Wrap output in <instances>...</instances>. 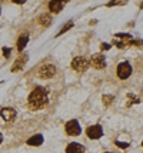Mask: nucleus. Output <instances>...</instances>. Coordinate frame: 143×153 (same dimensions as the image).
I'll return each instance as SVG.
<instances>
[{
  "label": "nucleus",
  "instance_id": "f257e3e1",
  "mask_svg": "<svg viewBox=\"0 0 143 153\" xmlns=\"http://www.w3.org/2000/svg\"><path fill=\"white\" fill-rule=\"evenodd\" d=\"M49 103V92L46 87H34L27 97V106L32 110L43 109Z\"/></svg>",
  "mask_w": 143,
  "mask_h": 153
},
{
  "label": "nucleus",
  "instance_id": "f03ea898",
  "mask_svg": "<svg viewBox=\"0 0 143 153\" xmlns=\"http://www.w3.org/2000/svg\"><path fill=\"white\" fill-rule=\"evenodd\" d=\"M70 66H72V69H73L75 72H77V73H83V72H86L87 67L90 66V60L86 59L84 56H76L75 59L72 60Z\"/></svg>",
  "mask_w": 143,
  "mask_h": 153
},
{
  "label": "nucleus",
  "instance_id": "7ed1b4c3",
  "mask_svg": "<svg viewBox=\"0 0 143 153\" xmlns=\"http://www.w3.org/2000/svg\"><path fill=\"white\" fill-rule=\"evenodd\" d=\"M64 132H66L67 136H75L76 137V136H79V134L82 133V127H80V125H79L77 120L72 119L64 125Z\"/></svg>",
  "mask_w": 143,
  "mask_h": 153
},
{
  "label": "nucleus",
  "instance_id": "20e7f679",
  "mask_svg": "<svg viewBox=\"0 0 143 153\" xmlns=\"http://www.w3.org/2000/svg\"><path fill=\"white\" fill-rule=\"evenodd\" d=\"M116 74L120 80H126L132 74V66H130L129 62H122L117 65V69H116Z\"/></svg>",
  "mask_w": 143,
  "mask_h": 153
},
{
  "label": "nucleus",
  "instance_id": "39448f33",
  "mask_svg": "<svg viewBox=\"0 0 143 153\" xmlns=\"http://www.w3.org/2000/svg\"><path fill=\"white\" fill-rule=\"evenodd\" d=\"M56 74V66L55 65H43V66L39 69V77L40 79H52Z\"/></svg>",
  "mask_w": 143,
  "mask_h": 153
},
{
  "label": "nucleus",
  "instance_id": "423d86ee",
  "mask_svg": "<svg viewBox=\"0 0 143 153\" xmlns=\"http://www.w3.org/2000/svg\"><path fill=\"white\" fill-rule=\"evenodd\" d=\"M86 136H87L89 139L92 140H97L100 139L103 136V129L100 125H93V126H89L86 129Z\"/></svg>",
  "mask_w": 143,
  "mask_h": 153
},
{
  "label": "nucleus",
  "instance_id": "0eeeda50",
  "mask_svg": "<svg viewBox=\"0 0 143 153\" xmlns=\"http://www.w3.org/2000/svg\"><path fill=\"white\" fill-rule=\"evenodd\" d=\"M90 66L97 69V70H102V69L106 67V57H104L102 53L93 54L92 59H90Z\"/></svg>",
  "mask_w": 143,
  "mask_h": 153
},
{
  "label": "nucleus",
  "instance_id": "6e6552de",
  "mask_svg": "<svg viewBox=\"0 0 143 153\" xmlns=\"http://www.w3.org/2000/svg\"><path fill=\"white\" fill-rule=\"evenodd\" d=\"M0 114H1V117L6 120V122H13L16 119V110H14L13 107H3Z\"/></svg>",
  "mask_w": 143,
  "mask_h": 153
},
{
  "label": "nucleus",
  "instance_id": "1a4fd4ad",
  "mask_svg": "<svg viewBox=\"0 0 143 153\" xmlns=\"http://www.w3.org/2000/svg\"><path fill=\"white\" fill-rule=\"evenodd\" d=\"M84 152H86L84 146L82 143H77V142H72L66 147V153H84Z\"/></svg>",
  "mask_w": 143,
  "mask_h": 153
},
{
  "label": "nucleus",
  "instance_id": "9d476101",
  "mask_svg": "<svg viewBox=\"0 0 143 153\" xmlns=\"http://www.w3.org/2000/svg\"><path fill=\"white\" fill-rule=\"evenodd\" d=\"M27 59H29L27 54H21L19 59H16V62L13 63V67H12V72H19V70H21L23 66L26 65Z\"/></svg>",
  "mask_w": 143,
  "mask_h": 153
},
{
  "label": "nucleus",
  "instance_id": "9b49d317",
  "mask_svg": "<svg viewBox=\"0 0 143 153\" xmlns=\"http://www.w3.org/2000/svg\"><path fill=\"white\" fill-rule=\"evenodd\" d=\"M27 43H29V34L23 33L20 37L17 39V50H19V52H23Z\"/></svg>",
  "mask_w": 143,
  "mask_h": 153
},
{
  "label": "nucleus",
  "instance_id": "f8f14e48",
  "mask_svg": "<svg viewBox=\"0 0 143 153\" xmlns=\"http://www.w3.org/2000/svg\"><path fill=\"white\" fill-rule=\"evenodd\" d=\"M37 22H39V25H41L43 27H49L50 25H52V16H50L49 13H43V14L39 16Z\"/></svg>",
  "mask_w": 143,
  "mask_h": 153
},
{
  "label": "nucleus",
  "instance_id": "ddd939ff",
  "mask_svg": "<svg viewBox=\"0 0 143 153\" xmlns=\"http://www.w3.org/2000/svg\"><path fill=\"white\" fill-rule=\"evenodd\" d=\"M41 143H43V136L41 134H33L30 139L27 140V145L29 146H34V147H37V146H40Z\"/></svg>",
  "mask_w": 143,
  "mask_h": 153
},
{
  "label": "nucleus",
  "instance_id": "4468645a",
  "mask_svg": "<svg viewBox=\"0 0 143 153\" xmlns=\"http://www.w3.org/2000/svg\"><path fill=\"white\" fill-rule=\"evenodd\" d=\"M63 6H64V3H61V1H50L49 3V10L52 13H59L63 9Z\"/></svg>",
  "mask_w": 143,
  "mask_h": 153
},
{
  "label": "nucleus",
  "instance_id": "2eb2a0df",
  "mask_svg": "<svg viewBox=\"0 0 143 153\" xmlns=\"http://www.w3.org/2000/svg\"><path fill=\"white\" fill-rule=\"evenodd\" d=\"M75 26V23H73V20H69L67 23H66V25H64V26L61 27L60 29V32H59V33H57V36H60V34H63V33H66V32H67V30H70V29H72V27Z\"/></svg>",
  "mask_w": 143,
  "mask_h": 153
},
{
  "label": "nucleus",
  "instance_id": "dca6fc26",
  "mask_svg": "<svg viewBox=\"0 0 143 153\" xmlns=\"http://www.w3.org/2000/svg\"><path fill=\"white\" fill-rule=\"evenodd\" d=\"M102 99H103V105H104V106H110V105L113 103V99H115V97H113L112 94H104Z\"/></svg>",
  "mask_w": 143,
  "mask_h": 153
},
{
  "label": "nucleus",
  "instance_id": "f3484780",
  "mask_svg": "<svg viewBox=\"0 0 143 153\" xmlns=\"http://www.w3.org/2000/svg\"><path fill=\"white\" fill-rule=\"evenodd\" d=\"M115 145H116L117 147H119V149H122V150H126V149H127V147L130 146L129 143H124V142H119V140L116 142Z\"/></svg>",
  "mask_w": 143,
  "mask_h": 153
},
{
  "label": "nucleus",
  "instance_id": "a211bd4d",
  "mask_svg": "<svg viewBox=\"0 0 143 153\" xmlns=\"http://www.w3.org/2000/svg\"><path fill=\"white\" fill-rule=\"evenodd\" d=\"M10 52H12V49H10V47H3V56H4L6 59L10 56Z\"/></svg>",
  "mask_w": 143,
  "mask_h": 153
},
{
  "label": "nucleus",
  "instance_id": "6ab92c4d",
  "mask_svg": "<svg viewBox=\"0 0 143 153\" xmlns=\"http://www.w3.org/2000/svg\"><path fill=\"white\" fill-rule=\"evenodd\" d=\"M116 37H122V39H130L132 40V36H130V34H126V33H117L116 34Z\"/></svg>",
  "mask_w": 143,
  "mask_h": 153
},
{
  "label": "nucleus",
  "instance_id": "aec40b11",
  "mask_svg": "<svg viewBox=\"0 0 143 153\" xmlns=\"http://www.w3.org/2000/svg\"><path fill=\"white\" fill-rule=\"evenodd\" d=\"M110 45H107V43H102V45H100V49H102V52H104V50H109L110 49Z\"/></svg>",
  "mask_w": 143,
  "mask_h": 153
},
{
  "label": "nucleus",
  "instance_id": "412c9836",
  "mask_svg": "<svg viewBox=\"0 0 143 153\" xmlns=\"http://www.w3.org/2000/svg\"><path fill=\"white\" fill-rule=\"evenodd\" d=\"M116 43V46L117 47H120V49H123V47H124V45H123V42H115Z\"/></svg>",
  "mask_w": 143,
  "mask_h": 153
},
{
  "label": "nucleus",
  "instance_id": "4be33fe9",
  "mask_svg": "<svg viewBox=\"0 0 143 153\" xmlns=\"http://www.w3.org/2000/svg\"><path fill=\"white\" fill-rule=\"evenodd\" d=\"M3 142V136H1V133H0V143Z\"/></svg>",
  "mask_w": 143,
  "mask_h": 153
},
{
  "label": "nucleus",
  "instance_id": "5701e85b",
  "mask_svg": "<svg viewBox=\"0 0 143 153\" xmlns=\"http://www.w3.org/2000/svg\"><path fill=\"white\" fill-rule=\"evenodd\" d=\"M104 153H112V152H104Z\"/></svg>",
  "mask_w": 143,
  "mask_h": 153
},
{
  "label": "nucleus",
  "instance_id": "b1692460",
  "mask_svg": "<svg viewBox=\"0 0 143 153\" xmlns=\"http://www.w3.org/2000/svg\"><path fill=\"white\" fill-rule=\"evenodd\" d=\"M142 147H143V142H142Z\"/></svg>",
  "mask_w": 143,
  "mask_h": 153
}]
</instances>
